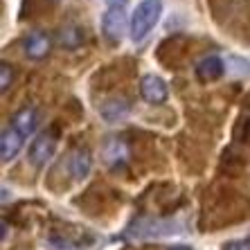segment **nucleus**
<instances>
[{
  "mask_svg": "<svg viewBox=\"0 0 250 250\" xmlns=\"http://www.w3.org/2000/svg\"><path fill=\"white\" fill-rule=\"evenodd\" d=\"M160 14H163V0H142L131 16V39L135 43L145 41L158 25Z\"/></svg>",
  "mask_w": 250,
  "mask_h": 250,
  "instance_id": "obj_1",
  "label": "nucleus"
},
{
  "mask_svg": "<svg viewBox=\"0 0 250 250\" xmlns=\"http://www.w3.org/2000/svg\"><path fill=\"white\" fill-rule=\"evenodd\" d=\"M126 21L128 18H126V5H124V0L120 5L113 2L104 12V18H102V32H104V36L108 41L117 43L122 39L124 29H126Z\"/></svg>",
  "mask_w": 250,
  "mask_h": 250,
  "instance_id": "obj_2",
  "label": "nucleus"
},
{
  "mask_svg": "<svg viewBox=\"0 0 250 250\" xmlns=\"http://www.w3.org/2000/svg\"><path fill=\"white\" fill-rule=\"evenodd\" d=\"M54 149H57V140L52 133H39L36 140L29 145V163L34 167H43V165L54 156Z\"/></svg>",
  "mask_w": 250,
  "mask_h": 250,
  "instance_id": "obj_3",
  "label": "nucleus"
},
{
  "mask_svg": "<svg viewBox=\"0 0 250 250\" xmlns=\"http://www.w3.org/2000/svg\"><path fill=\"white\" fill-rule=\"evenodd\" d=\"M52 52V36L43 32V29H36L32 34H27L25 39V54L32 61H41L47 54Z\"/></svg>",
  "mask_w": 250,
  "mask_h": 250,
  "instance_id": "obj_4",
  "label": "nucleus"
},
{
  "mask_svg": "<svg viewBox=\"0 0 250 250\" xmlns=\"http://www.w3.org/2000/svg\"><path fill=\"white\" fill-rule=\"evenodd\" d=\"M140 95L149 104H165L169 90L165 79H160L158 75H145L142 82H140Z\"/></svg>",
  "mask_w": 250,
  "mask_h": 250,
  "instance_id": "obj_5",
  "label": "nucleus"
},
{
  "mask_svg": "<svg viewBox=\"0 0 250 250\" xmlns=\"http://www.w3.org/2000/svg\"><path fill=\"white\" fill-rule=\"evenodd\" d=\"M90 167H93V156L86 146H79L68 156V171L75 181H83L90 174Z\"/></svg>",
  "mask_w": 250,
  "mask_h": 250,
  "instance_id": "obj_6",
  "label": "nucleus"
},
{
  "mask_svg": "<svg viewBox=\"0 0 250 250\" xmlns=\"http://www.w3.org/2000/svg\"><path fill=\"white\" fill-rule=\"evenodd\" d=\"M23 140L25 138L14 126L2 131V135H0V158H2V163H9V160L16 158V153L23 146Z\"/></svg>",
  "mask_w": 250,
  "mask_h": 250,
  "instance_id": "obj_7",
  "label": "nucleus"
},
{
  "mask_svg": "<svg viewBox=\"0 0 250 250\" xmlns=\"http://www.w3.org/2000/svg\"><path fill=\"white\" fill-rule=\"evenodd\" d=\"M36 124H39V113H36V108H32V106L21 108V111L12 117V126L16 128L23 138H29V135L34 133Z\"/></svg>",
  "mask_w": 250,
  "mask_h": 250,
  "instance_id": "obj_8",
  "label": "nucleus"
},
{
  "mask_svg": "<svg viewBox=\"0 0 250 250\" xmlns=\"http://www.w3.org/2000/svg\"><path fill=\"white\" fill-rule=\"evenodd\" d=\"M223 61L219 57H205L198 61L196 65V77L201 79V82H214V79H219V77L223 75Z\"/></svg>",
  "mask_w": 250,
  "mask_h": 250,
  "instance_id": "obj_9",
  "label": "nucleus"
},
{
  "mask_svg": "<svg viewBox=\"0 0 250 250\" xmlns=\"http://www.w3.org/2000/svg\"><path fill=\"white\" fill-rule=\"evenodd\" d=\"M59 43L65 50H77L83 43V29L77 27V25H65L59 32Z\"/></svg>",
  "mask_w": 250,
  "mask_h": 250,
  "instance_id": "obj_10",
  "label": "nucleus"
},
{
  "mask_svg": "<svg viewBox=\"0 0 250 250\" xmlns=\"http://www.w3.org/2000/svg\"><path fill=\"white\" fill-rule=\"evenodd\" d=\"M126 156H128V151H126V145H124L122 140H108V142H106L104 158L111 167H117L120 163H124Z\"/></svg>",
  "mask_w": 250,
  "mask_h": 250,
  "instance_id": "obj_11",
  "label": "nucleus"
},
{
  "mask_svg": "<svg viewBox=\"0 0 250 250\" xmlns=\"http://www.w3.org/2000/svg\"><path fill=\"white\" fill-rule=\"evenodd\" d=\"M14 82V68L7 61L0 63V93H7V88Z\"/></svg>",
  "mask_w": 250,
  "mask_h": 250,
  "instance_id": "obj_12",
  "label": "nucleus"
},
{
  "mask_svg": "<svg viewBox=\"0 0 250 250\" xmlns=\"http://www.w3.org/2000/svg\"><path fill=\"white\" fill-rule=\"evenodd\" d=\"M221 250H250V239H237V241H228Z\"/></svg>",
  "mask_w": 250,
  "mask_h": 250,
  "instance_id": "obj_13",
  "label": "nucleus"
},
{
  "mask_svg": "<svg viewBox=\"0 0 250 250\" xmlns=\"http://www.w3.org/2000/svg\"><path fill=\"white\" fill-rule=\"evenodd\" d=\"M169 250H194V248H189V246H171Z\"/></svg>",
  "mask_w": 250,
  "mask_h": 250,
  "instance_id": "obj_14",
  "label": "nucleus"
}]
</instances>
